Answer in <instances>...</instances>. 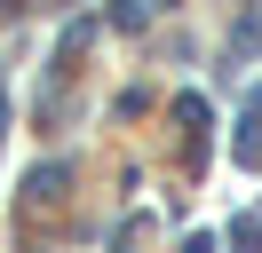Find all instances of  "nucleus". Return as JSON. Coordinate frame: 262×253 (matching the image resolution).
<instances>
[{
  "label": "nucleus",
  "instance_id": "nucleus-1",
  "mask_svg": "<svg viewBox=\"0 0 262 253\" xmlns=\"http://www.w3.org/2000/svg\"><path fill=\"white\" fill-rule=\"evenodd\" d=\"M238 166H262V87L246 95V111H238Z\"/></svg>",
  "mask_w": 262,
  "mask_h": 253
},
{
  "label": "nucleus",
  "instance_id": "nucleus-2",
  "mask_svg": "<svg viewBox=\"0 0 262 253\" xmlns=\"http://www.w3.org/2000/svg\"><path fill=\"white\" fill-rule=\"evenodd\" d=\"M0 8H8V0H0Z\"/></svg>",
  "mask_w": 262,
  "mask_h": 253
}]
</instances>
